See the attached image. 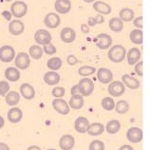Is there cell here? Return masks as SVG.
Masks as SVG:
<instances>
[{
  "label": "cell",
  "mask_w": 151,
  "mask_h": 150,
  "mask_svg": "<svg viewBox=\"0 0 151 150\" xmlns=\"http://www.w3.org/2000/svg\"><path fill=\"white\" fill-rule=\"evenodd\" d=\"M126 55H127V50L124 46L114 45L109 49V53H107V57L113 63H121L126 58Z\"/></svg>",
  "instance_id": "cell-1"
},
{
  "label": "cell",
  "mask_w": 151,
  "mask_h": 150,
  "mask_svg": "<svg viewBox=\"0 0 151 150\" xmlns=\"http://www.w3.org/2000/svg\"><path fill=\"white\" fill-rule=\"evenodd\" d=\"M78 90L82 96L87 97L91 95L94 90V83L91 79L83 77L78 83Z\"/></svg>",
  "instance_id": "cell-2"
},
{
  "label": "cell",
  "mask_w": 151,
  "mask_h": 150,
  "mask_svg": "<svg viewBox=\"0 0 151 150\" xmlns=\"http://www.w3.org/2000/svg\"><path fill=\"white\" fill-rule=\"evenodd\" d=\"M28 11V5L24 1L17 0L14 2L11 6V14L15 18H22L26 15Z\"/></svg>",
  "instance_id": "cell-3"
},
{
  "label": "cell",
  "mask_w": 151,
  "mask_h": 150,
  "mask_svg": "<svg viewBox=\"0 0 151 150\" xmlns=\"http://www.w3.org/2000/svg\"><path fill=\"white\" fill-rule=\"evenodd\" d=\"M14 65L18 70H27L31 65V57L27 52H19L14 57Z\"/></svg>",
  "instance_id": "cell-4"
},
{
  "label": "cell",
  "mask_w": 151,
  "mask_h": 150,
  "mask_svg": "<svg viewBox=\"0 0 151 150\" xmlns=\"http://www.w3.org/2000/svg\"><path fill=\"white\" fill-rule=\"evenodd\" d=\"M107 90L112 97H121L126 91V87L121 81H113L109 83Z\"/></svg>",
  "instance_id": "cell-5"
},
{
  "label": "cell",
  "mask_w": 151,
  "mask_h": 150,
  "mask_svg": "<svg viewBox=\"0 0 151 150\" xmlns=\"http://www.w3.org/2000/svg\"><path fill=\"white\" fill-rule=\"evenodd\" d=\"M15 57V50L12 46L5 45L0 48V61L3 63H9Z\"/></svg>",
  "instance_id": "cell-6"
},
{
  "label": "cell",
  "mask_w": 151,
  "mask_h": 150,
  "mask_svg": "<svg viewBox=\"0 0 151 150\" xmlns=\"http://www.w3.org/2000/svg\"><path fill=\"white\" fill-rule=\"evenodd\" d=\"M52 108L56 112H58L61 115H68L70 113V106H68V103L67 101H65L64 99L61 98H55L52 101Z\"/></svg>",
  "instance_id": "cell-7"
},
{
  "label": "cell",
  "mask_w": 151,
  "mask_h": 150,
  "mask_svg": "<svg viewBox=\"0 0 151 150\" xmlns=\"http://www.w3.org/2000/svg\"><path fill=\"white\" fill-rule=\"evenodd\" d=\"M95 44L98 49L107 50L112 45V38L107 33H100L95 38Z\"/></svg>",
  "instance_id": "cell-8"
},
{
  "label": "cell",
  "mask_w": 151,
  "mask_h": 150,
  "mask_svg": "<svg viewBox=\"0 0 151 150\" xmlns=\"http://www.w3.org/2000/svg\"><path fill=\"white\" fill-rule=\"evenodd\" d=\"M127 138L132 144H139L143 140V130L139 127H131L127 132Z\"/></svg>",
  "instance_id": "cell-9"
},
{
  "label": "cell",
  "mask_w": 151,
  "mask_h": 150,
  "mask_svg": "<svg viewBox=\"0 0 151 150\" xmlns=\"http://www.w3.org/2000/svg\"><path fill=\"white\" fill-rule=\"evenodd\" d=\"M51 34L47 29H39L34 33V40L38 45H47L51 42Z\"/></svg>",
  "instance_id": "cell-10"
},
{
  "label": "cell",
  "mask_w": 151,
  "mask_h": 150,
  "mask_svg": "<svg viewBox=\"0 0 151 150\" xmlns=\"http://www.w3.org/2000/svg\"><path fill=\"white\" fill-rule=\"evenodd\" d=\"M60 23H61V18L55 12H49L44 18L45 26L50 29H56L59 27Z\"/></svg>",
  "instance_id": "cell-11"
},
{
  "label": "cell",
  "mask_w": 151,
  "mask_h": 150,
  "mask_svg": "<svg viewBox=\"0 0 151 150\" xmlns=\"http://www.w3.org/2000/svg\"><path fill=\"white\" fill-rule=\"evenodd\" d=\"M97 79L102 84H109L113 80V73L106 67H100L97 70Z\"/></svg>",
  "instance_id": "cell-12"
},
{
  "label": "cell",
  "mask_w": 151,
  "mask_h": 150,
  "mask_svg": "<svg viewBox=\"0 0 151 150\" xmlns=\"http://www.w3.org/2000/svg\"><path fill=\"white\" fill-rule=\"evenodd\" d=\"M25 31V25L22 21H20L18 19H14L12 20L10 23H9V32L11 34L14 36L20 35L22 34Z\"/></svg>",
  "instance_id": "cell-13"
},
{
  "label": "cell",
  "mask_w": 151,
  "mask_h": 150,
  "mask_svg": "<svg viewBox=\"0 0 151 150\" xmlns=\"http://www.w3.org/2000/svg\"><path fill=\"white\" fill-rule=\"evenodd\" d=\"M55 11L60 14H67L71 10L70 0H56L54 3Z\"/></svg>",
  "instance_id": "cell-14"
},
{
  "label": "cell",
  "mask_w": 151,
  "mask_h": 150,
  "mask_svg": "<svg viewBox=\"0 0 151 150\" xmlns=\"http://www.w3.org/2000/svg\"><path fill=\"white\" fill-rule=\"evenodd\" d=\"M75 144V139L71 135L66 134L59 140V146L62 150H71Z\"/></svg>",
  "instance_id": "cell-15"
},
{
  "label": "cell",
  "mask_w": 151,
  "mask_h": 150,
  "mask_svg": "<svg viewBox=\"0 0 151 150\" xmlns=\"http://www.w3.org/2000/svg\"><path fill=\"white\" fill-rule=\"evenodd\" d=\"M7 117L9 122L12 123H19L23 118V112L19 108L12 106V108L8 111Z\"/></svg>",
  "instance_id": "cell-16"
},
{
  "label": "cell",
  "mask_w": 151,
  "mask_h": 150,
  "mask_svg": "<svg viewBox=\"0 0 151 150\" xmlns=\"http://www.w3.org/2000/svg\"><path fill=\"white\" fill-rule=\"evenodd\" d=\"M20 94L26 100H32L35 96V90L31 84L24 83L20 85Z\"/></svg>",
  "instance_id": "cell-17"
},
{
  "label": "cell",
  "mask_w": 151,
  "mask_h": 150,
  "mask_svg": "<svg viewBox=\"0 0 151 150\" xmlns=\"http://www.w3.org/2000/svg\"><path fill=\"white\" fill-rule=\"evenodd\" d=\"M126 56H127V59L128 65L133 66V65H135L137 62L140 61L142 53H141V50L138 48H131L127 52Z\"/></svg>",
  "instance_id": "cell-18"
},
{
  "label": "cell",
  "mask_w": 151,
  "mask_h": 150,
  "mask_svg": "<svg viewBox=\"0 0 151 150\" xmlns=\"http://www.w3.org/2000/svg\"><path fill=\"white\" fill-rule=\"evenodd\" d=\"M122 80L124 87H127L128 88L132 89V90H135V89H138L140 88V81L133 76H130L128 74H124L122 76Z\"/></svg>",
  "instance_id": "cell-19"
},
{
  "label": "cell",
  "mask_w": 151,
  "mask_h": 150,
  "mask_svg": "<svg viewBox=\"0 0 151 150\" xmlns=\"http://www.w3.org/2000/svg\"><path fill=\"white\" fill-rule=\"evenodd\" d=\"M60 38L64 43H72L76 38V32L71 28H64L60 32Z\"/></svg>",
  "instance_id": "cell-20"
},
{
  "label": "cell",
  "mask_w": 151,
  "mask_h": 150,
  "mask_svg": "<svg viewBox=\"0 0 151 150\" xmlns=\"http://www.w3.org/2000/svg\"><path fill=\"white\" fill-rule=\"evenodd\" d=\"M88 125H89L88 120L86 117L80 116V117H78L75 120L74 128H75V130L78 132V133L83 134V133H86V132H87Z\"/></svg>",
  "instance_id": "cell-21"
},
{
  "label": "cell",
  "mask_w": 151,
  "mask_h": 150,
  "mask_svg": "<svg viewBox=\"0 0 151 150\" xmlns=\"http://www.w3.org/2000/svg\"><path fill=\"white\" fill-rule=\"evenodd\" d=\"M105 131V126L101 123H89L87 129V133L90 136H100Z\"/></svg>",
  "instance_id": "cell-22"
},
{
  "label": "cell",
  "mask_w": 151,
  "mask_h": 150,
  "mask_svg": "<svg viewBox=\"0 0 151 150\" xmlns=\"http://www.w3.org/2000/svg\"><path fill=\"white\" fill-rule=\"evenodd\" d=\"M43 79H44V82L47 85H55L60 82L61 77H60V75L57 73V72L50 70V71L46 72V73L44 74V77H43Z\"/></svg>",
  "instance_id": "cell-23"
},
{
  "label": "cell",
  "mask_w": 151,
  "mask_h": 150,
  "mask_svg": "<svg viewBox=\"0 0 151 150\" xmlns=\"http://www.w3.org/2000/svg\"><path fill=\"white\" fill-rule=\"evenodd\" d=\"M84 104H85L84 96H82L81 94L78 93V94H74V95H71L68 106L72 109H81L83 108Z\"/></svg>",
  "instance_id": "cell-24"
},
{
  "label": "cell",
  "mask_w": 151,
  "mask_h": 150,
  "mask_svg": "<svg viewBox=\"0 0 151 150\" xmlns=\"http://www.w3.org/2000/svg\"><path fill=\"white\" fill-rule=\"evenodd\" d=\"M5 74L6 79L9 82H17L20 79V71L18 68L14 67H7L5 70Z\"/></svg>",
  "instance_id": "cell-25"
},
{
  "label": "cell",
  "mask_w": 151,
  "mask_h": 150,
  "mask_svg": "<svg viewBox=\"0 0 151 150\" xmlns=\"http://www.w3.org/2000/svg\"><path fill=\"white\" fill-rule=\"evenodd\" d=\"M93 9L99 14H109L111 12V7L104 1H95L93 3Z\"/></svg>",
  "instance_id": "cell-26"
},
{
  "label": "cell",
  "mask_w": 151,
  "mask_h": 150,
  "mask_svg": "<svg viewBox=\"0 0 151 150\" xmlns=\"http://www.w3.org/2000/svg\"><path fill=\"white\" fill-rule=\"evenodd\" d=\"M5 101L10 106H15L20 101V94L17 91H9L5 96Z\"/></svg>",
  "instance_id": "cell-27"
},
{
  "label": "cell",
  "mask_w": 151,
  "mask_h": 150,
  "mask_svg": "<svg viewBox=\"0 0 151 150\" xmlns=\"http://www.w3.org/2000/svg\"><path fill=\"white\" fill-rule=\"evenodd\" d=\"M109 29L114 32H120L124 29V22L118 17H112L109 22Z\"/></svg>",
  "instance_id": "cell-28"
},
{
  "label": "cell",
  "mask_w": 151,
  "mask_h": 150,
  "mask_svg": "<svg viewBox=\"0 0 151 150\" xmlns=\"http://www.w3.org/2000/svg\"><path fill=\"white\" fill-rule=\"evenodd\" d=\"M105 129L109 134H116L118 133L119 130L121 129V123L118 120H110V121L106 123Z\"/></svg>",
  "instance_id": "cell-29"
},
{
  "label": "cell",
  "mask_w": 151,
  "mask_h": 150,
  "mask_svg": "<svg viewBox=\"0 0 151 150\" xmlns=\"http://www.w3.org/2000/svg\"><path fill=\"white\" fill-rule=\"evenodd\" d=\"M119 18L123 22H130L134 18V11L129 8H124L119 12Z\"/></svg>",
  "instance_id": "cell-30"
},
{
  "label": "cell",
  "mask_w": 151,
  "mask_h": 150,
  "mask_svg": "<svg viewBox=\"0 0 151 150\" xmlns=\"http://www.w3.org/2000/svg\"><path fill=\"white\" fill-rule=\"evenodd\" d=\"M130 41L135 45H142L143 44V32L142 29H133L129 34Z\"/></svg>",
  "instance_id": "cell-31"
},
{
  "label": "cell",
  "mask_w": 151,
  "mask_h": 150,
  "mask_svg": "<svg viewBox=\"0 0 151 150\" xmlns=\"http://www.w3.org/2000/svg\"><path fill=\"white\" fill-rule=\"evenodd\" d=\"M62 65H63V61L61 60V58H59V57H52L49 59L48 62H47V67L52 71H56L60 70V68L62 67Z\"/></svg>",
  "instance_id": "cell-32"
},
{
  "label": "cell",
  "mask_w": 151,
  "mask_h": 150,
  "mask_svg": "<svg viewBox=\"0 0 151 150\" xmlns=\"http://www.w3.org/2000/svg\"><path fill=\"white\" fill-rule=\"evenodd\" d=\"M43 49L38 45H33L29 49V55L34 60H39L43 56Z\"/></svg>",
  "instance_id": "cell-33"
},
{
  "label": "cell",
  "mask_w": 151,
  "mask_h": 150,
  "mask_svg": "<svg viewBox=\"0 0 151 150\" xmlns=\"http://www.w3.org/2000/svg\"><path fill=\"white\" fill-rule=\"evenodd\" d=\"M114 109L118 114H126L129 110V104L124 100H120L115 104Z\"/></svg>",
  "instance_id": "cell-34"
},
{
  "label": "cell",
  "mask_w": 151,
  "mask_h": 150,
  "mask_svg": "<svg viewBox=\"0 0 151 150\" xmlns=\"http://www.w3.org/2000/svg\"><path fill=\"white\" fill-rule=\"evenodd\" d=\"M96 71V67H91V66H83L79 67L78 70V73L82 77H88L95 73Z\"/></svg>",
  "instance_id": "cell-35"
},
{
  "label": "cell",
  "mask_w": 151,
  "mask_h": 150,
  "mask_svg": "<svg viewBox=\"0 0 151 150\" xmlns=\"http://www.w3.org/2000/svg\"><path fill=\"white\" fill-rule=\"evenodd\" d=\"M101 105H102V108L105 109V110H106V111H111V110L114 109L115 102L110 97H105V98H103V100L101 102Z\"/></svg>",
  "instance_id": "cell-36"
},
{
  "label": "cell",
  "mask_w": 151,
  "mask_h": 150,
  "mask_svg": "<svg viewBox=\"0 0 151 150\" xmlns=\"http://www.w3.org/2000/svg\"><path fill=\"white\" fill-rule=\"evenodd\" d=\"M105 22V18H104V15L102 14H97L94 17H88V27H94L98 24H103Z\"/></svg>",
  "instance_id": "cell-37"
},
{
  "label": "cell",
  "mask_w": 151,
  "mask_h": 150,
  "mask_svg": "<svg viewBox=\"0 0 151 150\" xmlns=\"http://www.w3.org/2000/svg\"><path fill=\"white\" fill-rule=\"evenodd\" d=\"M89 150H105V144L100 140H94L89 144Z\"/></svg>",
  "instance_id": "cell-38"
},
{
  "label": "cell",
  "mask_w": 151,
  "mask_h": 150,
  "mask_svg": "<svg viewBox=\"0 0 151 150\" xmlns=\"http://www.w3.org/2000/svg\"><path fill=\"white\" fill-rule=\"evenodd\" d=\"M10 91V84L7 81H0V96H6Z\"/></svg>",
  "instance_id": "cell-39"
},
{
  "label": "cell",
  "mask_w": 151,
  "mask_h": 150,
  "mask_svg": "<svg viewBox=\"0 0 151 150\" xmlns=\"http://www.w3.org/2000/svg\"><path fill=\"white\" fill-rule=\"evenodd\" d=\"M65 93H66V90L62 87H56L51 90V94L54 98H62L64 97Z\"/></svg>",
  "instance_id": "cell-40"
},
{
  "label": "cell",
  "mask_w": 151,
  "mask_h": 150,
  "mask_svg": "<svg viewBox=\"0 0 151 150\" xmlns=\"http://www.w3.org/2000/svg\"><path fill=\"white\" fill-rule=\"evenodd\" d=\"M43 52H45L49 55H52L54 53H56V48L53 44H51V42L49 43V44L44 45L43 46Z\"/></svg>",
  "instance_id": "cell-41"
},
{
  "label": "cell",
  "mask_w": 151,
  "mask_h": 150,
  "mask_svg": "<svg viewBox=\"0 0 151 150\" xmlns=\"http://www.w3.org/2000/svg\"><path fill=\"white\" fill-rule=\"evenodd\" d=\"M143 65H144V63H143V61H141V60L134 65L135 66L134 71L138 76H143Z\"/></svg>",
  "instance_id": "cell-42"
},
{
  "label": "cell",
  "mask_w": 151,
  "mask_h": 150,
  "mask_svg": "<svg viewBox=\"0 0 151 150\" xmlns=\"http://www.w3.org/2000/svg\"><path fill=\"white\" fill-rule=\"evenodd\" d=\"M67 62H68V64L70 66H74V65H76V64L79 63V60L76 56H74V55L70 54V55H68V56Z\"/></svg>",
  "instance_id": "cell-43"
},
{
  "label": "cell",
  "mask_w": 151,
  "mask_h": 150,
  "mask_svg": "<svg viewBox=\"0 0 151 150\" xmlns=\"http://www.w3.org/2000/svg\"><path fill=\"white\" fill-rule=\"evenodd\" d=\"M133 25L139 29H143V16L140 15V16L136 17V18L134 19V21H133Z\"/></svg>",
  "instance_id": "cell-44"
},
{
  "label": "cell",
  "mask_w": 151,
  "mask_h": 150,
  "mask_svg": "<svg viewBox=\"0 0 151 150\" xmlns=\"http://www.w3.org/2000/svg\"><path fill=\"white\" fill-rule=\"evenodd\" d=\"M81 32L83 33H88L89 32V27L88 26V24H82L81 25Z\"/></svg>",
  "instance_id": "cell-45"
},
{
  "label": "cell",
  "mask_w": 151,
  "mask_h": 150,
  "mask_svg": "<svg viewBox=\"0 0 151 150\" xmlns=\"http://www.w3.org/2000/svg\"><path fill=\"white\" fill-rule=\"evenodd\" d=\"M70 93H71V95H74V94H78V93H79V90H78V85H73V87L71 88Z\"/></svg>",
  "instance_id": "cell-46"
},
{
  "label": "cell",
  "mask_w": 151,
  "mask_h": 150,
  "mask_svg": "<svg viewBox=\"0 0 151 150\" xmlns=\"http://www.w3.org/2000/svg\"><path fill=\"white\" fill-rule=\"evenodd\" d=\"M119 150H134V149H133V147L131 146V145L124 144V145H122V146L119 148Z\"/></svg>",
  "instance_id": "cell-47"
},
{
  "label": "cell",
  "mask_w": 151,
  "mask_h": 150,
  "mask_svg": "<svg viewBox=\"0 0 151 150\" xmlns=\"http://www.w3.org/2000/svg\"><path fill=\"white\" fill-rule=\"evenodd\" d=\"M0 150H11L9 145L5 143H0Z\"/></svg>",
  "instance_id": "cell-48"
},
{
  "label": "cell",
  "mask_w": 151,
  "mask_h": 150,
  "mask_svg": "<svg viewBox=\"0 0 151 150\" xmlns=\"http://www.w3.org/2000/svg\"><path fill=\"white\" fill-rule=\"evenodd\" d=\"M2 14H3V16L5 17V18H6L7 20H10V19H11V17H12V14H11V12L7 11H4L2 12Z\"/></svg>",
  "instance_id": "cell-49"
},
{
  "label": "cell",
  "mask_w": 151,
  "mask_h": 150,
  "mask_svg": "<svg viewBox=\"0 0 151 150\" xmlns=\"http://www.w3.org/2000/svg\"><path fill=\"white\" fill-rule=\"evenodd\" d=\"M27 150H42V149L38 145H31L29 147H28Z\"/></svg>",
  "instance_id": "cell-50"
},
{
  "label": "cell",
  "mask_w": 151,
  "mask_h": 150,
  "mask_svg": "<svg viewBox=\"0 0 151 150\" xmlns=\"http://www.w3.org/2000/svg\"><path fill=\"white\" fill-rule=\"evenodd\" d=\"M5 126V120H4V118L2 116H0V129Z\"/></svg>",
  "instance_id": "cell-51"
},
{
  "label": "cell",
  "mask_w": 151,
  "mask_h": 150,
  "mask_svg": "<svg viewBox=\"0 0 151 150\" xmlns=\"http://www.w3.org/2000/svg\"><path fill=\"white\" fill-rule=\"evenodd\" d=\"M83 1L87 2V3H92V2L95 1V0H83Z\"/></svg>",
  "instance_id": "cell-52"
},
{
  "label": "cell",
  "mask_w": 151,
  "mask_h": 150,
  "mask_svg": "<svg viewBox=\"0 0 151 150\" xmlns=\"http://www.w3.org/2000/svg\"><path fill=\"white\" fill-rule=\"evenodd\" d=\"M47 150H56V149H54V148H49V149H47Z\"/></svg>",
  "instance_id": "cell-53"
},
{
  "label": "cell",
  "mask_w": 151,
  "mask_h": 150,
  "mask_svg": "<svg viewBox=\"0 0 151 150\" xmlns=\"http://www.w3.org/2000/svg\"><path fill=\"white\" fill-rule=\"evenodd\" d=\"M5 1H7V2H11V1H12V0H5Z\"/></svg>",
  "instance_id": "cell-54"
},
{
  "label": "cell",
  "mask_w": 151,
  "mask_h": 150,
  "mask_svg": "<svg viewBox=\"0 0 151 150\" xmlns=\"http://www.w3.org/2000/svg\"><path fill=\"white\" fill-rule=\"evenodd\" d=\"M21 1H24V0H21Z\"/></svg>",
  "instance_id": "cell-55"
}]
</instances>
